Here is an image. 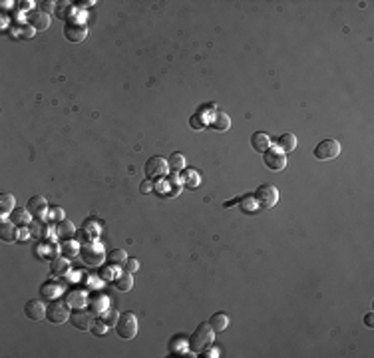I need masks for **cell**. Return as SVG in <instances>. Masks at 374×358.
Wrapping results in <instances>:
<instances>
[{
	"instance_id": "cell-1",
	"label": "cell",
	"mask_w": 374,
	"mask_h": 358,
	"mask_svg": "<svg viewBox=\"0 0 374 358\" xmlns=\"http://www.w3.org/2000/svg\"><path fill=\"white\" fill-rule=\"evenodd\" d=\"M213 339H215V333L209 327V323H201L189 337V349L193 353H203L205 349H209L213 345Z\"/></svg>"
},
{
	"instance_id": "cell-2",
	"label": "cell",
	"mask_w": 374,
	"mask_h": 358,
	"mask_svg": "<svg viewBox=\"0 0 374 358\" xmlns=\"http://www.w3.org/2000/svg\"><path fill=\"white\" fill-rule=\"evenodd\" d=\"M138 331H140V323H138V317L134 313H122L118 317V323H116V333L120 339L124 341H132L138 337Z\"/></svg>"
},
{
	"instance_id": "cell-3",
	"label": "cell",
	"mask_w": 374,
	"mask_h": 358,
	"mask_svg": "<svg viewBox=\"0 0 374 358\" xmlns=\"http://www.w3.org/2000/svg\"><path fill=\"white\" fill-rule=\"evenodd\" d=\"M80 257H82V261H84L86 265H90V267H100V265L104 263V259H106L102 245L96 243V241H88V243L80 249Z\"/></svg>"
},
{
	"instance_id": "cell-4",
	"label": "cell",
	"mask_w": 374,
	"mask_h": 358,
	"mask_svg": "<svg viewBox=\"0 0 374 358\" xmlns=\"http://www.w3.org/2000/svg\"><path fill=\"white\" fill-rule=\"evenodd\" d=\"M253 197H255L259 209H271V207L279 201V191H277L275 185L265 183V185H261V187L253 193Z\"/></svg>"
},
{
	"instance_id": "cell-5",
	"label": "cell",
	"mask_w": 374,
	"mask_h": 358,
	"mask_svg": "<svg viewBox=\"0 0 374 358\" xmlns=\"http://www.w3.org/2000/svg\"><path fill=\"white\" fill-rule=\"evenodd\" d=\"M339 154H341V144H339L337 140H333V138L323 140V142L315 148V152H313V156H315L319 162H331V160L339 158Z\"/></svg>"
},
{
	"instance_id": "cell-6",
	"label": "cell",
	"mask_w": 374,
	"mask_h": 358,
	"mask_svg": "<svg viewBox=\"0 0 374 358\" xmlns=\"http://www.w3.org/2000/svg\"><path fill=\"white\" fill-rule=\"evenodd\" d=\"M46 319L52 325H64L66 321H70V311L66 307V303H62L60 299H54L48 307H46Z\"/></svg>"
},
{
	"instance_id": "cell-7",
	"label": "cell",
	"mask_w": 374,
	"mask_h": 358,
	"mask_svg": "<svg viewBox=\"0 0 374 358\" xmlns=\"http://www.w3.org/2000/svg\"><path fill=\"white\" fill-rule=\"evenodd\" d=\"M263 156H265V166H267L269 170H273V172H281V170L287 168V154H285L281 148L271 146Z\"/></svg>"
},
{
	"instance_id": "cell-8",
	"label": "cell",
	"mask_w": 374,
	"mask_h": 358,
	"mask_svg": "<svg viewBox=\"0 0 374 358\" xmlns=\"http://www.w3.org/2000/svg\"><path fill=\"white\" fill-rule=\"evenodd\" d=\"M168 170H170L168 160H164L160 156H154L146 164V178L150 179V181H160V178H164L168 174Z\"/></svg>"
},
{
	"instance_id": "cell-9",
	"label": "cell",
	"mask_w": 374,
	"mask_h": 358,
	"mask_svg": "<svg viewBox=\"0 0 374 358\" xmlns=\"http://www.w3.org/2000/svg\"><path fill=\"white\" fill-rule=\"evenodd\" d=\"M86 34H88L86 24L76 22L72 16H68L66 26H64V36H66V40H70V42H82V40L86 38Z\"/></svg>"
},
{
	"instance_id": "cell-10",
	"label": "cell",
	"mask_w": 374,
	"mask_h": 358,
	"mask_svg": "<svg viewBox=\"0 0 374 358\" xmlns=\"http://www.w3.org/2000/svg\"><path fill=\"white\" fill-rule=\"evenodd\" d=\"M70 325L78 331H92V325H94V319L90 313L82 311V309H74L70 313Z\"/></svg>"
},
{
	"instance_id": "cell-11",
	"label": "cell",
	"mask_w": 374,
	"mask_h": 358,
	"mask_svg": "<svg viewBox=\"0 0 374 358\" xmlns=\"http://www.w3.org/2000/svg\"><path fill=\"white\" fill-rule=\"evenodd\" d=\"M46 307H48V305H44V303H42V301H38V299L28 301V303H26V307H24V315H26L30 321L38 323V321H42V319L46 317Z\"/></svg>"
},
{
	"instance_id": "cell-12",
	"label": "cell",
	"mask_w": 374,
	"mask_h": 358,
	"mask_svg": "<svg viewBox=\"0 0 374 358\" xmlns=\"http://www.w3.org/2000/svg\"><path fill=\"white\" fill-rule=\"evenodd\" d=\"M26 20H28V26H32L34 30H46L50 26V14L42 12L40 8L30 10V14L26 16Z\"/></svg>"
},
{
	"instance_id": "cell-13",
	"label": "cell",
	"mask_w": 374,
	"mask_h": 358,
	"mask_svg": "<svg viewBox=\"0 0 374 358\" xmlns=\"http://www.w3.org/2000/svg\"><path fill=\"white\" fill-rule=\"evenodd\" d=\"M26 209L32 213V217H40L42 219L46 215V211H48V201L44 199V195H34V197L28 199Z\"/></svg>"
},
{
	"instance_id": "cell-14",
	"label": "cell",
	"mask_w": 374,
	"mask_h": 358,
	"mask_svg": "<svg viewBox=\"0 0 374 358\" xmlns=\"http://www.w3.org/2000/svg\"><path fill=\"white\" fill-rule=\"evenodd\" d=\"M209 126H211V130H215V132L223 134V132H227V130L231 128V118H229V116H227L223 110H217V112L213 114V118H211Z\"/></svg>"
},
{
	"instance_id": "cell-15",
	"label": "cell",
	"mask_w": 374,
	"mask_h": 358,
	"mask_svg": "<svg viewBox=\"0 0 374 358\" xmlns=\"http://www.w3.org/2000/svg\"><path fill=\"white\" fill-rule=\"evenodd\" d=\"M251 148L259 154H265L269 148H271V138L265 134V132H255L251 136Z\"/></svg>"
},
{
	"instance_id": "cell-16",
	"label": "cell",
	"mask_w": 374,
	"mask_h": 358,
	"mask_svg": "<svg viewBox=\"0 0 374 358\" xmlns=\"http://www.w3.org/2000/svg\"><path fill=\"white\" fill-rule=\"evenodd\" d=\"M10 221L16 225V227H28L32 223V213L28 209H22V207H16L12 213H10Z\"/></svg>"
},
{
	"instance_id": "cell-17",
	"label": "cell",
	"mask_w": 374,
	"mask_h": 358,
	"mask_svg": "<svg viewBox=\"0 0 374 358\" xmlns=\"http://www.w3.org/2000/svg\"><path fill=\"white\" fill-rule=\"evenodd\" d=\"M16 229H20V227H16L12 221H6V219H2L0 221V239L2 241H6V243H12V241H16L20 235H18V231Z\"/></svg>"
},
{
	"instance_id": "cell-18",
	"label": "cell",
	"mask_w": 374,
	"mask_h": 358,
	"mask_svg": "<svg viewBox=\"0 0 374 358\" xmlns=\"http://www.w3.org/2000/svg\"><path fill=\"white\" fill-rule=\"evenodd\" d=\"M50 273L54 275V277H64V275H68L70 273V261H68V257H54L52 259V263H50Z\"/></svg>"
},
{
	"instance_id": "cell-19",
	"label": "cell",
	"mask_w": 374,
	"mask_h": 358,
	"mask_svg": "<svg viewBox=\"0 0 374 358\" xmlns=\"http://www.w3.org/2000/svg\"><path fill=\"white\" fill-rule=\"evenodd\" d=\"M277 148H281L285 154L295 152V150H297V136H295L293 132H287V134L279 136V138H277Z\"/></svg>"
},
{
	"instance_id": "cell-20",
	"label": "cell",
	"mask_w": 374,
	"mask_h": 358,
	"mask_svg": "<svg viewBox=\"0 0 374 358\" xmlns=\"http://www.w3.org/2000/svg\"><path fill=\"white\" fill-rule=\"evenodd\" d=\"M207 323H209V327L213 329V333L217 335V333H223V331L229 327V317H227L225 313H215Z\"/></svg>"
},
{
	"instance_id": "cell-21",
	"label": "cell",
	"mask_w": 374,
	"mask_h": 358,
	"mask_svg": "<svg viewBox=\"0 0 374 358\" xmlns=\"http://www.w3.org/2000/svg\"><path fill=\"white\" fill-rule=\"evenodd\" d=\"M14 209H16L14 195L12 193H2L0 195V213H2V219H6V215H10Z\"/></svg>"
},
{
	"instance_id": "cell-22",
	"label": "cell",
	"mask_w": 374,
	"mask_h": 358,
	"mask_svg": "<svg viewBox=\"0 0 374 358\" xmlns=\"http://www.w3.org/2000/svg\"><path fill=\"white\" fill-rule=\"evenodd\" d=\"M114 285H116V289L118 291H124V293H128V291H132V287H134V277H132V273H120L116 279H114Z\"/></svg>"
},
{
	"instance_id": "cell-23",
	"label": "cell",
	"mask_w": 374,
	"mask_h": 358,
	"mask_svg": "<svg viewBox=\"0 0 374 358\" xmlns=\"http://www.w3.org/2000/svg\"><path fill=\"white\" fill-rule=\"evenodd\" d=\"M168 166H170V170L172 172H184L187 166V160L184 154H180V152H174L170 158H168Z\"/></svg>"
},
{
	"instance_id": "cell-24",
	"label": "cell",
	"mask_w": 374,
	"mask_h": 358,
	"mask_svg": "<svg viewBox=\"0 0 374 358\" xmlns=\"http://www.w3.org/2000/svg\"><path fill=\"white\" fill-rule=\"evenodd\" d=\"M56 233L60 235V239H72V237L76 235V227H74L68 219H62V221H58V225H56Z\"/></svg>"
},
{
	"instance_id": "cell-25",
	"label": "cell",
	"mask_w": 374,
	"mask_h": 358,
	"mask_svg": "<svg viewBox=\"0 0 374 358\" xmlns=\"http://www.w3.org/2000/svg\"><path fill=\"white\" fill-rule=\"evenodd\" d=\"M66 305L74 309H82L86 305V293L84 291H70L66 297Z\"/></svg>"
},
{
	"instance_id": "cell-26",
	"label": "cell",
	"mask_w": 374,
	"mask_h": 358,
	"mask_svg": "<svg viewBox=\"0 0 374 358\" xmlns=\"http://www.w3.org/2000/svg\"><path fill=\"white\" fill-rule=\"evenodd\" d=\"M126 261H128V255L124 249H114L108 253V265H112V267H124Z\"/></svg>"
},
{
	"instance_id": "cell-27",
	"label": "cell",
	"mask_w": 374,
	"mask_h": 358,
	"mask_svg": "<svg viewBox=\"0 0 374 358\" xmlns=\"http://www.w3.org/2000/svg\"><path fill=\"white\" fill-rule=\"evenodd\" d=\"M28 227H30V231H28V233H30L32 237H38V239H40V237H44V235L48 233V229H46V225H42V219H40V217H36V219H34V221H32Z\"/></svg>"
},
{
	"instance_id": "cell-28",
	"label": "cell",
	"mask_w": 374,
	"mask_h": 358,
	"mask_svg": "<svg viewBox=\"0 0 374 358\" xmlns=\"http://www.w3.org/2000/svg\"><path fill=\"white\" fill-rule=\"evenodd\" d=\"M239 205H241V211H243V213H255V209H257V201H255V197H251V195H245Z\"/></svg>"
},
{
	"instance_id": "cell-29",
	"label": "cell",
	"mask_w": 374,
	"mask_h": 358,
	"mask_svg": "<svg viewBox=\"0 0 374 358\" xmlns=\"http://www.w3.org/2000/svg\"><path fill=\"white\" fill-rule=\"evenodd\" d=\"M60 253L64 255V257H74L76 253H78V241H64V245L60 247Z\"/></svg>"
},
{
	"instance_id": "cell-30",
	"label": "cell",
	"mask_w": 374,
	"mask_h": 358,
	"mask_svg": "<svg viewBox=\"0 0 374 358\" xmlns=\"http://www.w3.org/2000/svg\"><path fill=\"white\" fill-rule=\"evenodd\" d=\"M40 293H42L44 297H54V299H56V295L62 293V289H60V285H56V283H46V285H42Z\"/></svg>"
},
{
	"instance_id": "cell-31",
	"label": "cell",
	"mask_w": 374,
	"mask_h": 358,
	"mask_svg": "<svg viewBox=\"0 0 374 358\" xmlns=\"http://www.w3.org/2000/svg\"><path fill=\"white\" fill-rule=\"evenodd\" d=\"M118 317H120V313H118V311H114V309H110V311H104V313H102V321H104L108 327L116 325V323H118Z\"/></svg>"
},
{
	"instance_id": "cell-32",
	"label": "cell",
	"mask_w": 374,
	"mask_h": 358,
	"mask_svg": "<svg viewBox=\"0 0 374 358\" xmlns=\"http://www.w3.org/2000/svg\"><path fill=\"white\" fill-rule=\"evenodd\" d=\"M108 325L104 323V321H96L94 325H92V333L96 335V337H104V335H108Z\"/></svg>"
},
{
	"instance_id": "cell-33",
	"label": "cell",
	"mask_w": 374,
	"mask_h": 358,
	"mask_svg": "<svg viewBox=\"0 0 374 358\" xmlns=\"http://www.w3.org/2000/svg\"><path fill=\"white\" fill-rule=\"evenodd\" d=\"M124 267H126V271H128V273H132V275H134L136 271H140V261H138V259L128 257V261H126V265H124Z\"/></svg>"
},
{
	"instance_id": "cell-34",
	"label": "cell",
	"mask_w": 374,
	"mask_h": 358,
	"mask_svg": "<svg viewBox=\"0 0 374 358\" xmlns=\"http://www.w3.org/2000/svg\"><path fill=\"white\" fill-rule=\"evenodd\" d=\"M189 124H191V128H193V130H203V128H205V122H201V120H199V114H195V116L191 118V122H189Z\"/></svg>"
},
{
	"instance_id": "cell-35",
	"label": "cell",
	"mask_w": 374,
	"mask_h": 358,
	"mask_svg": "<svg viewBox=\"0 0 374 358\" xmlns=\"http://www.w3.org/2000/svg\"><path fill=\"white\" fill-rule=\"evenodd\" d=\"M100 279H108V281H114V277H112V265L110 267H104L102 271H100Z\"/></svg>"
},
{
	"instance_id": "cell-36",
	"label": "cell",
	"mask_w": 374,
	"mask_h": 358,
	"mask_svg": "<svg viewBox=\"0 0 374 358\" xmlns=\"http://www.w3.org/2000/svg\"><path fill=\"white\" fill-rule=\"evenodd\" d=\"M52 217H54L56 221H62V219H64V209H62V207H54V209H52Z\"/></svg>"
},
{
	"instance_id": "cell-37",
	"label": "cell",
	"mask_w": 374,
	"mask_h": 358,
	"mask_svg": "<svg viewBox=\"0 0 374 358\" xmlns=\"http://www.w3.org/2000/svg\"><path fill=\"white\" fill-rule=\"evenodd\" d=\"M54 6H56V2H52V0H48V2H42V4H40V10L48 14V12H50V10L54 8Z\"/></svg>"
},
{
	"instance_id": "cell-38",
	"label": "cell",
	"mask_w": 374,
	"mask_h": 358,
	"mask_svg": "<svg viewBox=\"0 0 374 358\" xmlns=\"http://www.w3.org/2000/svg\"><path fill=\"white\" fill-rule=\"evenodd\" d=\"M34 36V28L32 26H24L22 28V38H32Z\"/></svg>"
},
{
	"instance_id": "cell-39",
	"label": "cell",
	"mask_w": 374,
	"mask_h": 358,
	"mask_svg": "<svg viewBox=\"0 0 374 358\" xmlns=\"http://www.w3.org/2000/svg\"><path fill=\"white\" fill-rule=\"evenodd\" d=\"M96 2L94 0H78L76 2V6H80V8H90V6H94Z\"/></svg>"
},
{
	"instance_id": "cell-40",
	"label": "cell",
	"mask_w": 374,
	"mask_h": 358,
	"mask_svg": "<svg viewBox=\"0 0 374 358\" xmlns=\"http://www.w3.org/2000/svg\"><path fill=\"white\" fill-rule=\"evenodd\" d=\"M365 323H367V327H374V323H373V313H369V315L365 317Z\"/></svg>"
},
{
	"instance_id": "cell-41",
	"label": "cell",
	"mask_w": 374,
	"mask_h": 358,
	"mask_svg": "<svg viewBox=\"0 0 374 358\" xmlns=\"http://www.w3.org/2000/svg\"><path fill=\"white\" fill-rule=\"evenodd\" d=\"M205 357H209V358L219 357V351H207V353H205Z\"/></svg>"
},
{
	"instance_id": "cell-42",
	"label": "cell",
	"mask_w": 374,
	"mask_h": 358,
	"mask_svg": "<svg viewBox=\"0 0 374 358\" xmlns=\"http://www.w3.org/2000/svg\"><path fill=\"white\" fill-rule=\"evenodd\" d=\"M18 4H20V8H32L34 2H18Z\"/></svg>"
},
{
	"instance_id": "cell-43",
	"label": "cell",
	"mask_w": 374,
	"mask_h": 358,
	"mask_svg": "<svg viewBox=\"0 0 374 358\" xmlns=\"http://www.w3.org/2000/svg\"><path fill=\"white\" fill-rule=\"evenodd\" d=\"M150 189H152V183H150V181H146V183L142 185V191H150Z\"/></svg>"
}]
</instances>
